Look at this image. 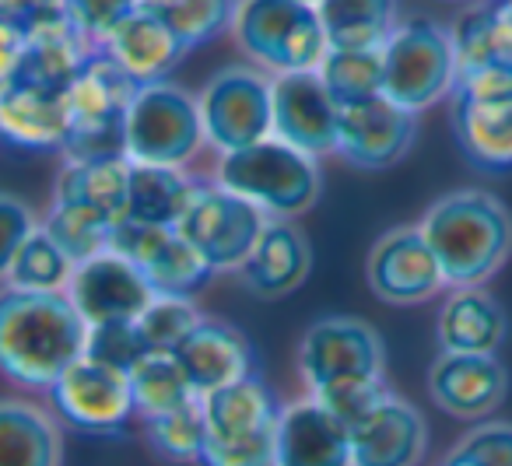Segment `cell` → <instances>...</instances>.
I'll return each instance as SVG.
<instances>
[{"label":"cell","mask_w":512,"mask_h":466,"mask_svg":"<svg viewBox=\"0 0 512 466\" xmlns=\"http://www.w3.org/2000/svg\"><path fill=\"white\" fill-rule=\"evenodd\" d=\"M383 340L369 323L351 316H327L306 330L299 344V372L309 396L337 421L358 424L386 393Z\"/></svg>","instance_id":"6da1fadb"},{"label":"cell","mask_w":512,"mask_h":466,"mask_svg":"<svg viewBox=\"0 0 512 466\" xmlns=\"http://www.w3.org/2000/svg\"><path fill=\"white\" fill-rule=\"evenodd\" d=\"M88 323L64 291H0V372L29 389L53 382L85 354Z\"/></svg>","instance_id":"7a4b0ae2"},{"label":"cell","mask_w":512,"mask_h":466,"mask_svg":"<svg viewBox=\"0 0 512 466\" xmlns=\"http://www.w3.org/2000/svg\"><path fill=\"white\" fill-rule=\"evenodd\" d=\"M418 228L453 288H477L512 253L509 207L484 190H456L439 197Z\"/></svg>","instance_id":"3957f363"},{"label":"cell","mask_w":512,"mask_h":466,"mask_svg":"<svg viewBox=\"0 0 512 466\" xmlns=\"http://www.w3.org/2000/svg\"><path fill=\"white\" fill-rule=\"evenodd\" d=\"M207 442L200 466H274L281 403L260 372L207 393Z\"/></svg>","instance_id":"277c9868"},{"label":"cell","mask_w":512,"mask_h":466,"mask_svg":"<svg viewBox=\"0 0 512 466\" xmlns=\"http://www.w3.org/2000/svg\"><path fill=\"white\" fill-rule=\"evenodd\" d=\"M214 183L260 207L267 218L292 221L295 214H306L320 200L323 172L313 155L278 137H267L253 148L221 155Z\"/></svg>","instance_id":"5b68a950"},{"label":"cell","mask_w":512,"mask_h":466,"mask_svg":"<svg viewBox=\"0 0 512 466\" xmlns=\"http://www.w3.org/2000/svg\"><path fill=\"white\" fill-rule=\"evenodd\" d=\"M137 81L123 74L106 53H95L88 67L67 88L71 137L64 144L67 162H106L127 158V109L137 95Z\"/></svg>","instance_id":"8992f818"},{"label":"cell","mask_w":512,"mask_h":466,"mask_svg":"<svg viewBox=\"0 0 512 466\" xmlns=\"http://www.w3.org/2000/svg\"><path fill=\"white\" fill-rule=\"evenodd\" d=\"M460 64H456L453 36L432 18L397 22L383 46V95L407 113L435 106L453 95Z\"/></svg>","instance_id":"52a82bcc"},{"label":"cell","mask_w":512,"mask_h":466,"mask_svg":"<svg viewBox=\"0 0 512 466\" xmlns=\"http://www.w3.org/2000/svg\"><path fill=\"white\" fill-rule=\"evenodd\" d=\"M232 32L249 57L278 74L316 71L327 53L320 11L302 0H239Z\"/></svg>","instance_id":"ba28073f"},{"label":"cell","mask_w":512,"mask_h":466,"mask_svg":"<svg viewBox=\"0 0 512 466\" xmlns=\"http://www.w3.org/2000/svg\"><path fill=\"white\" fill-rule=\"evenodd\" d=\"M204 141L197 99L176 81L141 85L127 109V158L137 165L183 169Z\"/></svg>","instance_id":"9c48e42d"},{"label":"cell","mask_w":512,"mask_h":466,"mask_svg":"<svg viewBox=\"0 0 512 466\" xmlns=\"http://www.w3.org/2000/svg\"><path fill=\"white\" fill-rule=\"evenodd\" d=\"M271 85V78L246 64L221 67L197 95L204 141L221 155H232L274 137Z\"/></svg>","instance_id":"30bf717a"},{"label":"cell","mask_w":512,"mask_h":466,"mask_svg":"<svg viewBox=\"0 0 512 466\" xmlns=\"http://www.w3.org/2000/svg\"><path fill=\"white\" fill-rule=\"evenodd\" d=\"M267 214L218 183H197L176 232L211 263V270H239L264 232Z\"/></svg>","instance_id":"8fae6325"},{"label":"cell","mask_w":512,"mask_h":466,"mask_svg":"<svg viewBox=\"0 0 512 466\" xmlns=\"http://www.w3.org/2000/svg\"><path fill=\"white\" fill-rule=\"evenodd\" d=\"M109 253L134 263L155 298H193L214 277L211 263L176 228L120 221L109 239Z\"/></svg>","instance_id":"7c38bea8"},{"label":"cell","mask_w":512,"mask_h":466,"mask_svg":"<svg viewBox=\"0 0 512 466\" xmlns=\"http://www.w3.org/2000/svg\"><path fill=\"white\" fill-rule=\"evenodd\" d=\"M50 396L60 421H67L81 435L116 438L137 417L127 372L99 365L85 354L53 382Z\"/></svg>","instance_id":"4fadbf2b"},{"label":"cell","mask_w":512,"mask_h":466,"mask_svg":"<svg viewBox=\"0 0 512 466\" xmlns=\"http://www.w3.org/2000/svg\"><path fill=\"white\" fill-rule=\"evenodd\" d=\"M414 137H418V113H407L404 106L390 102L386 95H372V99L341 106L337 155L355 169H390L393 162H400L411 151Z\"/></svg>","instance_id":"5bb4252c"},{"label":"cell","mask_w":512,"mask_h":466,"mask_svg":"<svg viewBox=\"0 0 512 466\" xmlns=\"http://www.w3.org/2000/svg\"><path fill=\"white\" fill-rule=\"evenodd\" d=\"M64 295L88 326L137 323L144 309L155 302V291L148 288L141 270L116 253H99L78 263Z\"/></svg>","instance_id":"9a60e30c"},{"label":"cell","mask_w":512,"mask_h":466,"mask_svg":"<svg viewBox=\"0 0 512 466\" xmlns=\"http://www.w3.org/2000/svg\"><path fill=\"white\" fill-rule=\"evenodd\" d=\"M274 137L313 158L337 155V120L341 106L330 99L316 71L278 74L271 85Z\"/></svg>","instance_id":"2e32d148"},{"label":"cell","mask_w":512,"mask_h":466,"mask_svg":"<svg viewBox=\"0 0 512 466\" xmlns=\"http://www.w3.org/2000/svg\"><path fill=\"white\" fill-rule=\"evenodd\" d=\"M369 288L383 302L414 305L446 288L439 260L418 225L390 228L369 253Z\"/></svg>","instance_id":"e0dca14e"},{"label":"cell","mask_w":512,"mask_h":466,"mask_svg":"<svg viewBox=\"0 0 512 466\" xmlns=\"http://www.w3.org/2000/svg\"><path fill=\"white\" fill-rule=\"evenodd\" d=\"M428 449V424L414 403L386 393L351 424V466H418Z\"/></svg>","instance_id":"ac0fdd59"},{"label":"cell","mask_w":512,"mask_h":466,"mask_svg":"<svg viewBox=\"0 0 512 466\" xmlns=\"http://www.w3.org/2000/svg\"><path fill=\"white\" fill-rule=\"evenodd\" d=\"M95 53L99 50L92 46V39L67 18L64 8L50 11V15L25 25V53L22 64H18V74L11 81L67 92Z\"/></svg>","instance_id":"d6986e66"},{"label":"cell","mask_w":512,"mask_h":466,"mask_svg":"<svg viewBox=\"0 0 512 466\" xmlns=\"http://www.w3.org/2000/svg\"><path fill=\"white\" fill-rule=\"evenodd\" d=\"M71 137L67 92L8 81L0 85V141L22 151H60Z\"/></svg>","instance_id":"ffe728a7"},{"label":"cell","mask_w":512,"mask_h":466,"mask_svg":"<svg viewBox=\"0 0 512 466\" xmlns=\"http://www.w3.org/2000/svg\"><path fill=\"white\" fill-rule=\"evenodd\" d=\"M99 53H106L137 85H151V81H169V74L183 64L190 50L155 8H137L109 32Z\"/></svg>","instance_id":"44dd1931"},{"label":"cell","mask_w":512,"mask_h":466,"mask_svg":"<svg viewBox=\"0 0 512 466\" xmlns=\"http://www.w3.org/2000/svg\"><path fill=\"white\" fill-rule=\"evenodd\" d=\"M509 389V372L495 354H446L428 372V393L446 414L477 421L488 417Z\"/></svg>","instance_id":"7402d4cb"},{"label":"cell","mask_w":512,"mask_h":466,"mask_svg":"<svg viewBox=\"0 0 512 466\" xmlns=\"http://www.w3.org/2000/svg\"><path fill=\"white\" fill-rule=\"evenodd\" d=\"M172 358L179 361L186 382L200 400L256 372V354L249 340L235 326L218 323V319H200L190 337L172 351Z\"/></svg>","instance_id":"603a6c76"},{"label":"cell","mask_w":512,"mask_h":466,"mask_svg":"<svg viewBox=\"0 0 512 466\" xmlns=\"http://www.w3.org/2000/svg\"><path fill=\"white\" fill-rule=\"evenodd\" d=\"M274 466H351V428L313 396L288 403L278 421Z\"/></svg>","instance_id":"cb8c5ba5"},{"label":"cell","mask_w":512,"mask_h":466,"mask_svg":"<svg viewBox=\"0 0 512 466\" xmlns=\"http://www.w3.org/2000/svg\"><path fill=\"white\" fill-rule=\"evenodd\" d=\"M309 270H313V253H309L306 235L292 221L267 218L253 253L235 274H239L242 288L253 291L256 298H281L299 288Z\"/></svg>","instance_id":"d4e9b609"},{"label":"cell","mask_w":512,"mask_h":466,"mask_svg":"<svg viewBox=\"0 0 512 466\" xmlns=\"http://www.w3.org/2000/svg\"><path fill=\"white\" fill-rule=\"evenodd\" d=\"M453 134L477 169L512 172V95L453 99Z\"/></svg>","instance_id":"484cf974"},{"label":"cell","mask_w":512,"mask_h":466,"mask_svg":"<svg viewBox=\"0 0 512 466\" xmlns=\"http://www.w3.org/2000/svg\"><path fill=\"white\" fill-rule=\"evenodd\" d=\"M439 344L446 354H495L509 330L502 305L481 288H456L439 309Z\"/></svg>","instance_id":"4316f807"},{"label":"cell","mask_w":512,"mask_h":466,"mask_svg":"<svg viewBox=\"0 0 512 466\" xmlns=\"http://www.w3.org/2000/svg\"><path fill=\"white\" fill-rule=\"evenodd\" d=\"M197 190V179H190L183 169H165V165H137L130 162L127 183V218L137 225L176 228L186 214Z\"/></svg>","instance_id":"83f0119b"},{"label":"cell","mask_w":512,"mask_h":466,"mask_svg":"<svg viewBox=\"0 0 512 466\" xmlns=\"http://www.w3.org/2000/svg\"><path fill=\"white\" fill-rule=\"evenodd\" d=\"M127 183L130 158H106V162H67L57 176L60 204L88 207L113 225L127 218Z\"/></svg>","instance_id":"f1b7e54d"},{"label":"cell","mask_w":512,"mask_h":466,"mask_svg":"<svg viewBox=\"0 0 512 466\" xmlns=\"http://www.w3.org/2000/svg\"><path fill=\"white\" fill-rule=\"evenodd\" d=\"M330 50H383L397 29V0H320Z\"/></svg>","instance_id":"f546056e"},{"label":"cell","mask_w":512,"mask_h":466,"mask_svg":"<svg viewBox=\"0 0 512 466\" xmlns=\"http://www.w3.org/2000/svg\"><path fill=\"white\" fill-rule=\"evenodd\" d=\"M0 466H60V435L46 410L0 400Z\"/></svg>","instance_id":"4dcf8cb0"},{"label":"cell","mask_w":512,"mask_h":466,"mask_svg":"<svg viewBox=\"0 0 512 466\" xmlns=\"http://www.w3.org/2000/svg\"><path fill=\"white\" fill-rule=\"evenodd\" d=\"M127 382H130V396H134V410L141 421L165 414V410H176L190 400H200L190 389L183 368H179V361L172 358V354L148 351L127 372Z\"/></svg>","instance_id":"1f68e13d"},{"label":"cell","mask_w":512,"mask_h":466,"mask_svg":"<svg viewBox=\"0 0 512 466\" xmlns=\"http://www.w3.org/2000/svg\"><path fill=\"white\" fill-rule=\"evenodd\" d=\"M337 106L383 95V50H330L316 67Z\"/></svg>","instance_id":"d6a6232c"},{"label":"cell","mask_w":512,"mask_h":466,"mask_svg":"<svg viewBox=\"0 0 512 466\" xmlns=\"http://www.w3.org/2000/svg\"><path fill=\"white\" fill-rule=\"evenodd\" d=\"M74 274V260L43 232V225L25 239V246L18 249L15 263L8 270V288L18 291H43V295H57L67 291Z\"/></svg>","instance_id":"836d02e7"},{"label":"cell","mask_w":512,"mask_h":466,"mask_svg":"<svg viewBox=\"0 0 512 466\" xmlns=\"http://www.w3.org/2000/svg\"><path fill=\"white\" fill-rule=\"evenodd\" d=\"M113 221L102 218V214L88 211V207L60 204L53 200V207L43 218V232L64 249L74 260V267L99 253H109V239H113Z\"/></svg>","instance_id":"e575fe53"},{"label":"cell","mask_w":512,"mask_h":466,"mask_svg":"<svg viewBox=\"0 0 512 466\" xmlns=\"http://www.w3.org/2000/svg\"><path fill=\"white\" fill-rule=\"evenodd\" d=\"M144 435H148V445L155 449V456L169 459V463H200V452H204L207 442L204 403L190 400L176 410L148 417Z\"/></svg>","instance_id":"d590c367"},{"label":"cell","mask_w":512,"mask_h":466,"mask_svg":"<svg viewBox=\"0 0 512 466\" xmlns=\"http://www.w3.org/2000/svg\"><path fill=\"white\" fill-rule=\"evenodd\" d=\"M155 11L172 25L186 50H197V46L218 39L225 29H232L239 0H172Z\"/></svg>","instance_id":"8d00e7d4"},{"label":"cell","mask_w":512,"mask_h":466,"mask_svg":"<svg viewBox=\"0 0 512 466\" xmlns=\"http://www.w3.org/2000/svg\"><path fill=\"white\" fill-rule=\"evenodd\" d=\"M200 312L193 305V298H155V302L144 309V316L137 319V330H141L148 351L158 354H172L190 330L200 323Z\"/></svg>","instance_id":"74e56055"},{"label":"cell","mask_w":512,"mask_h":466,"mask_svg":"<svg viewBox=\"0 0 512 466\" xmlns=\"http://www.w3.org/2000/svg\"><path fill=\"white\" fill-rule=\"evenodd\" d=\"M148 354L137 323H106V326H88L85 340V358L109 365L116 372H130L137 361Z\"/></svg>","instance_id":"f35d334b"},{"label":"cell","mask_w":512,"mask_h":466,"mask_svg":"<svg viewBox=\"0 0 512 466\" xmlns=\"http://www.w3.org/2000/svg\"><path fill=\"white\" fill-rule=\"evenodd\" d=\"M137 8H141L137 0H64L67 18L92 39L95 50H99V46L106 43L109 32H113L127 15H134Z\"/></svg>","instance_id":"ab89813d"},{"label":"cell","mask_w":512,"mask_h":466,"mask_svg":"<svg viewBox=\"0 0 512 466\" xmlns=\"http://www.w3.org/2000/svg\"><path fill=\"white\" fill-rule=\"evenodd\" d=\"M39 228L36 214L29 211V204L11 193H0V281L8 277L11 263H15L18 249L25 246L32 232Z\"/></svg>","instance_id":"60d3db41"},{"label":"cell","mask_w":512,"mask_h":466,"mask_svg":"<svg viewBox=\"0 0 512 466\" xmlns=\"http://www.w3.org/2000/svg\"><path fill=\"white\" fill-rule=\"evenodd\" d=\"M456 452L477 466H512V424L488 421L456 442Z\"/></svg>","instance_id":"b9f144b4"},{"label":"cell","mask_w":512,"mask_h":466,"mask_svg":"<svg viewBox=\"0 0 512 466\" xmlns=\"http://www.w3.org/2000/svg\"><path fill=\"white\" fill-rule=\"evenodd\" d=\"M22 53H25V29L0 18V85H8L18 74Z\"/></svg>","instance_id":"7bdbcfd3"},{"label":"cell","mask_w":512,"mask_h":466,"mask_svg":"<svg viewBox=\"0 0 512 466\" xmlns=\"http://www.w3.org/2000/svg\"><path fill=\"white\" fill-rule=\"evenodd\" d=\"M64 8V0H0V18L15 25H32L36 18Z\"/></svg>","instance_id":"ee69618b"},{"label":"cell","mask_w":512,"mask_h":466,"mask_svg":"<svg viewBox=\"0 0 512 466\" xmlns=\"http://www.w3.org/2000/svg\"><path fill=\"white\" fill-rule=\"evenodd\" d=\"M439 466H477V463H474V459H467V456H460V452L453 449V452H449L446 459H442Z\"/></svg>","instance_id":"f6af8a7d"},{"label":"cell","mask_w":512,"mask_h":466,"mask_svg":"<svg viewBox=\"0 0 512 466\" xmlns=\"http://www.w3.org/2000/svg\"><path fill=\"white\" fill-rule=\"evenodd\" d=\"M302 4H313V8H316V4H320V0H302Z\"/></svg>","instance_id":"bcb514c9"}]
</instances>
